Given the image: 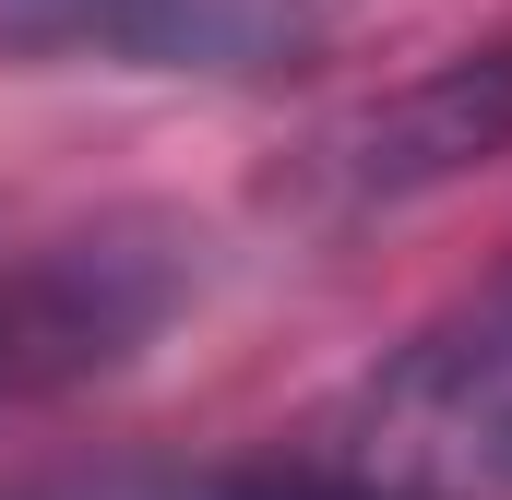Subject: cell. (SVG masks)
Wrapping results in <instances>:
<instances>
[{
    "mask_svg": "<svg viewBox=\"0 0 512 500\" xmlns=\"http://www.w3.org/2000/svg\"><path fill=\"white\" fill-rule=\"evenodd\" d=\"M191 298V227L155 203H0V405L131 370Z\"/></svg>",
    "mask_w": 512,
    "mask_h": 500,
    "instance_id": "cell-1",
    "label": "cell"
},
{
    "mask_svg": "<svg viewBox=\"0 0 512 500\" xmlns=\"http://www.w3.org/2000/svg\"><path fill=\"white\" fill-rule=\"evenodd\" d=\"M310 441L393 500H512V274L477 310L393 346Z\"/></svg>",
    "mask_w": 512,
    "mask_h": 500,
    "instance_id": "cell-2",
    "label": "cell"
},
{
    "mask_svg": "<svg viewBox=\"0 0 512 500\" xmlns=\"http://www.w3.org/2000/svg\"><path fill=\"white\" fill-rule=\"evenodd\" d=\"M489 155H512V36L501 48H453V60L382 84L370 108L322 120L286 155V203L382 215V203H417V191H441V179H465Z\"/></svg>",
    "mask_w": 512,
    "mask_h": 500,
    "instance_id": "cell-3",
    "label": "cell"
},
{
    "mask_svg": "<svg viewBox=\"0 0 512 500\" xmlns=\"http://www.w3.org/2000/svg\"><path fill=\"white\" fill-rule=\"evenodd\" d=\"M227 0H0V48H131V60H179L215 48Z\"/></svg>",
    "mask_w": 512,
    "mask_h": 500,
    "instance_id": "cell-4",
    "label": "cell"
},
{
    "mask_svg": "<svg viewBox=\"0 0 512 500\" xmlns=\"http://www.w3.org/2000/svg\"><path fill=\"white\" fill-rule=\"evenodd\" d=\"M155 500H393V489L358 477V465H334L322 441H286V453H239V465H191Z\"/></svg>",
    "mask_w": 512,
    "mask_h": 500,
    "instance_id": "cell-5",
    "label": "cell"
}]
</instances>
